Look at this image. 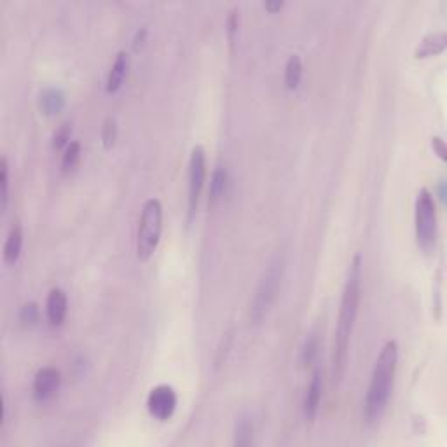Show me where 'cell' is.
Masks as SVG:
<instances>
[{
  "instance_id": "obj_10",
  "label": "cell",
  "mask_w": 447,
  "mask_h": 447,
  "mask_svg": "<svg viewBox=\"0 0 447 447\" xmlns=\"http://www.w3.org/2000/svg\"><path fill=\"white\" fill-rule=\"evenodd\" d=\"M321 371L317 369L311 376V381L307 385L306 395H304V402H303V416L307 423L313 421L317 418L318 407H320V400H321Z\"/></svg>"
},
{
  "instance_id": "obj_1",
  "label": "cell",
  "mask_w": 447,
  "mask_h": 447,
  "mask_svg": "<svg viewBox=\"0 0 447 447\" xmlns=\"http://www.w3.org/2000/svg\"><path fill=\"white\" fill-rule=\"evenodd\" d=\"M360 282H362V257L355 255L348 271L346 283L341 297L339 317H337V327L334 332V343H332V376L334 382L339 385L346 371L348 348H350L351 332H353L355 320L360 306Z\"/></svg>"
},
{
  "instance_id": "obj_26",
  "label": "cell",
  "mask_w": 447,
  "mask_h": 447,
  "mask_svg": "<svg viewBox=\"0 0 447 447\" xmlns=\"http://www.w3.org/2000/svg\"><path fill=\"white\" fill-rule=\"evenodd\" d=\"M264 8L269 12H278L283 8V2L282 0H266V2H264Z\"/></svg>"
},
{
  "instance_id": "obj_11",
  "label": "cell",
  "mask_w": 447,
  "mask_h": 447,
  "mask_svg": "<svg viewBox=\"0 0 447 447\" xmlns=\"http://www.w3.org/2000/svg\"><path fill=\"white\" fill-rule=\"evenodd\" d=\"M128 72V53L126 51H119L112 63L110 72L107 76V93H117L121 90L124 83V77H126Z\"/></svg>"
},
{
  "instance_id": "obj_7",
  "label": "cell",
  "mask_w": 447,
  "mask_h": 447,
  "mask_svg": "<svg viewBox=\"0 0 447 447\" xmlns=\"http://www.w3.org/2000/svg\"><path fill=\"white\" fill-rule=\"evenodd\" d=\"M147 409L151 416H154L159 421H166L174 416L177 409V394L175 389L168 385H159L151 389L147 397Z\"/></svg>"
},
{
  "instance_id": "obj_25",
  "label": "cell",
  "mask_w": 447,
  "mask_h": 447,
  "mask_svg": "<svg viewBox=\"0 0 447 447\" xmlns=\"http://www.w3.org/2000/svg\"><path fill=\"white\" fill-rule=\"evenodd\" d=\"M432 147H433V151H435V154L439 155L440 159H442V161H446L447 159V147H446V142L442 140V138L440 137H433L432 138Z\"/></svg>"
},
{
  "instance_id": "obj_14",
  "label": "cell",
  "mask_w": 447,
  "mask_h": 447,
  "mask_svg": "<svg viewBox=\"0 0 447 447\" xmlns=\"http://www.w3.org/2000/svg\"><path fill=\"white\" fill-rule=\"evenodd\" d=\"M39 107L46 116H54L65 107V94L60 87H46L40 93Z\"/></svg>"
},
{
  "instance_id": "obj_18",
  "label": "cell",
  "mask_w": 447,
  "mask_h": 447,
  "mask_svg": "<svg viewBox=\"0 0 447 447\" xmlns=\"http://www.w3.org/2000/svg\"><path fill=\"white\" fill-rule=\"evenodd\" d=\"M81 159V144L79 142H70L65 147V152H63L62 158V170L63 174H69L77 166Z\"/></svg>"
},
{
  "instance_id": "obj_13",
  "label": "cell",
  "mask_w": 447,
  "mask_h": 447,
  "mask_svg": "<svg viewBox=\"0 0 447 447\" xmlns=\"http://www.w3.org/2000/svg\"><path fill=\"white\" fill-rule=\"evenodd\" d=\"M23 248V229L19 224H12L4 243V262L16 264Z\"/></svg>"
},
{
  "instance_id": "obj_24",
  "label": "cell",
  "mask_w": 447,
  "mask_h": 447,
  "mask_svg": "<svg viewBox=\"0 0 447 447\" xmlns=\"http://www.w3.org/2000/svg\"><path fill=\"white\" fill-rule=\"evenodd\" d=\"M236 32H238V9H233L228 16V33L231 42H235Z\"/></svg>"
},
{
  "instance_id": "obj_21",
  "label": "cell",
  "mask_w": 447,
  "mask_h": 447,
  "mask_svg": "<svg viewBox=\"0 0 447 447\" xmlns=\"http://www.w3.org/2000/svg\"><path fill=\"white\" fill-rule=\"evenodd\" d=\"M117 138V123L114 117H107L101 128V142H103L105 149H112L116 144Z\"/></svg>"
},
{
  "instance_id": "obj_5",
  "label": "cell",
  "mask_w": 447,
  "mask_h": 447,
  "mask_svg": "<svg viewBox=\"0 0 447 447\" xmlns=\"http://www.w3.org/2000/svg\"><path fill=\"white\" fill-rule=\"evenodd\" d=\"M416 238L425 252L435 246L437 242V208L435 198L426 187L418 191L416 198Z\"/></svg>"
},
{
  "instance_id": "obj_6",
  "label": "cell",
  "mask_w": 447,
  "mask_h": 447,
  "mask_svg": "<svg viewBox=\"0 0 447 447\" xmlns=\"http://www.w3.org/2000/svg\"><path fill=\"white\" fill-rule=\"evenodd\" d=\"M206 180V152L201 145H196L189 159V219L198 212L201 192Z\"/></svg>"
},
{
  "instance_id": "obj_8",
  "label": "cell",
  "mask_w": 447,
  "mask_h": 447,
  "mask_svg": "<svg viewBox=\"0 0 447 447\" xmlns=\"http://www.w3.org/2000/svg\"><path fill=\"white\" fill-rule=\"evenodd\" d=\"M60 385H62V372L56 367L39 369V372L33 378V397L39 402H47L58 394Z\"/></svg>"
},
{
  "instance_id": "obj_4",
  "label": "cell",
  "mask_w": 447,
  "mask_h": 447,
  "mask_svg": "<svg viewBox=\"0 0 447 447\" xmlns=\"http://www.w3.org/2000/svg\"><path fill=\"white\" fill-rule=\"evenodd\" d=\"M162 233V205L158 198H149L142 206L137 231V257L145 262L154 255Z\"/></svg>"
},
{
  "instance_id": "obj_23",
  "label": "cell",
  "mask_w": 447,
  "mask_h": 447,
  "mask_svg": "<svg viewBox=\"0 0 447 447\" xmlns=\"http://www.w3.org/2000/svg\"><path fill=\"white\" fill-rule=\"evenodd\" d=\"M70 133H72V128H70V123H63L62 126L56 130V133H54V138H53V145L54 149H62L63 145H69L70 144Z\"/></svg>"
},
{
  "instance_id": "obj_12",
  "label": "cell",
  "mask_w": 447,
  "mask_h": 447,
  "mask_svg": "<svg viewBox=\"0 0 447 447\" xmlns=\"http://www.w3.org/2000/svg\"><path fill=\"white\" fill-rule=\"evenodd\" d=\"M447 46V35L446 32H435L428 33L421 42L418 44L414 51L416 58H430V56H435V54H440Z\"/></svg>"
},
{
  "instance_id": "obj_15",
  "label": "cell",
  "mask_w": 447,
  "mask_h": 447,
  "mask_svg": "<svg viewBox=\"0 0 447 447\" xmlns=\"http://www.w3.org/2000/svg\"><path fill=\"white\" fill-rule=\"evenodd\" d=\"M253 437H255V425L250 414H242L236 419L235 425V446L248 447L253 444Z\"/></svg>"
},
{
  "instance_id": "obj_2",
  "label": "cell",
  "mask_w": 447,
  "mask_h": 447,
  "mask_svg": "<svg viewBox=\"0 0 447 447\" xmlns=\"http://www.w3.org/2000/svg\"><path fill=\"white\" fill-rule=\"evenodd\" d=\"M398 346L395 341H386L385 346L376 358L374 369L371 374L367 395H365L364 414L369 425H374L385 414L388 407L391 389H394L395 372H397Z\"/></svg>"
},
{
  "instance_id": "obj_22",
  "label": "cell",
  "mask_w": 447,
  "mask_h": 447,
  "mask_svg": "<svg viewBox=\"0 0 447 447\" xmlns=\"http://www.w3.org/2000/svg\"><path fill=\"white\" fill-rule=\"evenodd\" d=\"M39 320V307L35 303H26L19 307V321L23 325H33Z\"/></svg>"
},
{
  "instance_id": "obj_20",
  "label": "cell",
  "mask_w": 447,
  "mask_h": 447,
  "mask_svg": "<svg viewBox=\"0 0 447 447\" xmlns=\"http://www.w3.org/2000/svg\"><path fill=\"white\" fill-rule=\"evenodd\" d=\"M318 348H320V341H318V335L313 332V334H310L306 343H304L303 351H301V362H303L304 365L313 364V360L318 355Z\"/></svg>"
},
{
  "instance_id": "obj_17",
  "label": "cell",
  "mask_w": 447,
  "mask_h": 447,
  "mask_svg": "<svg viewBox=\"0 0 447 447\" xmlns=\"http://www.w3.org/2000/svg\"><path fill=\"white\" fill-rule=\"evenodd\" d=\"M226 185H228V171L224 166H217L212 175V182H210V203L212 205L220 201L226 192Z\"/></svg>"
},
{
  "instance_id": "obj_9",
  "label": "cell",
  "mask_w": 447,
  "mask_h": 447,
  "mask_svg": "<svg viewBox=\"0 0 447 447\" xmlns=\"http://www.w3.org/2000/svg\"><path fill=\"white\" fill-rule=\"evenodd\" d=\"M67 313H69V299H67L65 290L53 289L47 294L46 301V317L51 325L58 327L65 321Z\"/></svg>"
},
{
  "instance_id": "obj_19",
  "label": "cell",
  "mask_w": 447,
  "mask_h": 447,
  "mask_svg": "<svg viewBox=\"0 0 447 447\" xmlns=\"http://www.w3.org/2000/svg\"><path fill=\"white\" fill-rule=\"evenodd\" d=\"M9 201V166L8 159L2 158L0 162V208L4 212Z\"/></svg>"
},
{
  "instance_id": "obj_16",
  "label": "cell",
  "mask_w": 447,
  "mask_h": 447,
  "mask_svg": "<svg viewBox=\"0 0 447 447\" xmlns=\"http://www.w3.org/2000/svg\"><path fill=\"white\" fill-rule=\"evenodd\" d=\"M301 79H303V60L299 54H290L285 63V84L289 90L299 87Z\"/></svg>"
},
{
  "instance_id": "obj_3",
  "label": "cell",
  "mask_w": 447,
  "mask_h": 447,
  "mask_svg": "<svg viewBox=\"0 0 447 447\" xmlns=\"http://www.w3.org/2000/svg\"><path fill=\"white\" fill-rule=\"evenodd\" d=\"M283 274H285V260L282 255H276L264 269L260 276L257 289L253 292V299L250 303V323L259 325L262 323L264 318L269 314L274 301H276L280 289H282Z\"/></svg>"
}]
</instances>
